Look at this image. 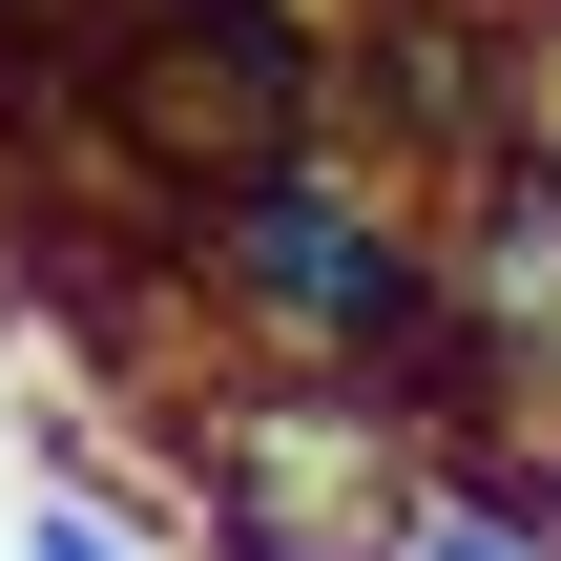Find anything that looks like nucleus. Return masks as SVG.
<instances>
[{
	"label": "nucleus",
	"instance_id": "3",
	"mask_svg": "<svg viewBox=\"0 0 561 561\" xmlns=\"http://www.w3.org/2000/svg\"><path fill=\"white\" fill-rule=\"evenodd\" d=\"M416 561H561V479H541V437H479V458H437Z\"/></svg>",
	"mask_w": 561,
	"mask_h": 561
},
{
	"label": "nucleus",
	"instance_id": "2",
	"mask_svg": "<svg viewBox=\"0 0 561 561\" xmlns=\"http://www.w3.org/2000/svg\"><path fill=\"white\" fill-rule=\"evenodd\" d=\"M437 396L396 375H312V354H250L208 396H167V520L187 561H416V500H437Z\"/></svg>",
	"mask_w": 561,
	"mask_h": 561
},
{
	"label": "nucleus",
	"instance_id": "4",
	"mask_svg": "<svg viewBox=\"0 0 561 561\" xmlns=\"http://www.w3.org/2000/svg\"><path fill=\"white\" fill-rule=\"evenodd\" d=\"M21 561H187V520H167V500H125L104 458H62V479L21 500Z\"/></svg>",
	"mask_w": 561,
	"mask_h": 561
},
{
	"label": "nucleus",
	"instance_id": "5",
	"mask_svg": "<svg viewBox=\"0 0 561 561\" xmlns=\"http://www.w3.org/2000/svg\"><path fill=\"white\" fill-rule=\"evenodd\" d=\"M541 479H561V416H541Z\"/></svg>",
	"mask_w": 561,
	"mask_h": 561
},
{
	"label": "nucleus",
	"instance_id": "1",
	"mask_svg": "<svg viewBox=\"0 0 561 561\" xmlns=\"http://www.w3.org/2000/svg\"><path fill=\"white\" fill-rule=\"evenodd\" d=\"M167 250H187V291H208L250 354H312V375H396V396H437V437L479 416V354H458V271H437V208H416L396 167H354V146H291V167H250V187L167 208ZM458 458H479V437H458Z\"/></svg>",
	"mask_w": 561,
	"mask_h": 561
}]
</instances>
